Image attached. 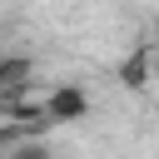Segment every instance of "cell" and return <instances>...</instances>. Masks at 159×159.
I'll use <instances>...</instances> for the list:
<instances>
[{
    "instance_id": "cell-1",
    "label": "cell",
    "mask_w": 159,
    "mask_h": 159,
    "mask_svg": "<svg viewBox=\"0 0 159 159\" xmlns=\"http://www.w3.org/2000/svg\"><path fill=\"white\" fill-rule=\"evenodd\" d=\"M84 109H89V99H84V89H80V84H60V89H50V94H45V114H50V119H60V124H65V119H80Z\"/></svg>"
}]
</instances>
